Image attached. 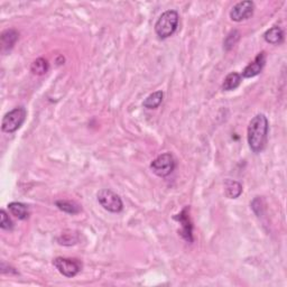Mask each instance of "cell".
<instances>
[{"label":"cell","mask_w":287,"mask_h":287,"mask_svg":"<svg viewBox=\"0 0 287 287\" xmlns=\"http://www.w3.org/2000/svg\"><path fill=\"white\" fill-rule=\"evenodd\" d=\"M268 126L267 117L263 114L255 116L248 126V144L250 149L256 154L263 151L265 148L267 142Z\"/></svg>","instance_id":"obj_1"},{"label":"cell","mask_w":287,"mask_h":287,"mask_svg":"<svg viewBox=\"0 0 287 287\" xmlns=\"http://www.w3.org/2000/svg\"><path fill=\"white\" fill-rule=\"evenodd\" d=\"M180 20V15L176 10H167L159 16L155 24V32L160 40H165L175 33Z\"/></svg>","instance_id":"obj_2"},{"label":"cell","mask_w":287,"mask_h":287,"mask_svg":"<svg viewBox=\"0 0 287 287\" xmlns=\"http://www.w3.org/2000/svg\"><path fill=\"white\" fill-rule=\"evenodd\" d=\"M26 109L24 107H16L15 109L8 112L2 118L1 129L2 132L11 134L18 130L26 119Z\"/></svg>","instance_id":"obj_3"},{"label":"cell","mask_w":287,"mask_h":287,"mask_svg":"<svg viewBox=\"0 0 287 287\" xmlns=\"http://www.w3.org/2000/svg\"><path fill=\"white\" fill-rule=\"evenodd\" d=\"M97 198L104 210L112 213H118L124 209V203L121 201L120 197L115 192H112L111 190H100L97 194Z\"/></svg>","instance_id":"obj_4"},{"label":"cell","mask_w":287,"mask_h":287,"mask_svg":"<svg viewBox=\"0 0 287 287\" xmlns=\"http://www.w3.org/2000/svg\"><path fill=\"white\" fill-rule=\"evenodd\" d=\"M150 168L155 175L166 177L175 169V159L171 153H165L156 157L150 164Z\"/></svg>","instance_id":"obj_5"},{"label":"cell","mask_w":287,"mask_h":287,"mask_svg":"<svg viewBox=\"0 0 287 287\" xmlns=\"http://www.w3.org/2000/svg\"><path fill=\"white\" fill-rule=\"evenodd\" d=\"M53 265L63 276L72 278L81 272L82 264L79 259L58 257L53 260Z\"/></svg>","instance_id":"obj_6"},{"label":"cell","mask_w":287,"mask_h":287,"mask_svg":"<svg viewBox=\"0 0 287 287\" xmlns=\"http://www.w3.org/2000/svg\"><path fill=\"white\" fill-rule=\"evenodd\" d=\"M255 5L253 1L250 0H246V1H240L238 2L236 6H233V8L230 11V18L233 21H242L246 20L248 18H250L254 14Z\"/></svg>","instance_id":"obj_7"},{"label":"cell","mask_w":287,"mask_h":287,"mask_svg":"<svg viewBox=\"0 0 287 287\" xmlns=\"http://www.w3.org/2000/svg\"><path fill=\"white\" fill-rule=\"evenodd\" d=\"M189 211L190 208L186 207L184 208L180 215H177L174 216V219L177 220L178 222L181 223L182 229H181V236L183 237L188 242H192L193 241V234H192V229L193 225L192 222L190 220V215H189Z\"/></svg>","instance_id":"obj_8"},{"label":"cell","mask_w":287,"mask_h":287,"mask_svg":"<svg viewBox=\"0 0 287 287\" xmlns=\"http://www.w3.org/2000/svg\"><path fill=\"white\" fill-rule=\"evenodd\" d=\"M265 63H266V53H265V52H262V53H259L257 56H256V59L253 63L247 65L245 70L242 71L241 76L246 77V79H250V77L258 75L259 73L263 71Z\"/></svg>","instance_id":"obj_9"},{"label":"cell","mask_w":287,"mask_h":287,"mask_svg":"<svg viewBox=\"0 0 287 287\" xmlns=\"http://www.w3.org/2000/svg\"><path fill=\"white\" fill-rule=\"evenodd\" d=\"M19 34L15 29H7L1 34V37H0V45H1V53H7L9 52L14 45L16 44V42L18 41Z\"/></svg>","instance_id":"obj_10"},{"label":"cell","mask_w":287,"mask_h":287,"mask_svg":"<svg viewBox=\"0 0 287 287\" xmlns=\"http://www.w3.org/2000/svg\"><path fill=\"white\" fill-rule=\"evenodd\" d=\"M264 38L269 44L278 45L284 40V32L278 26H274V27L266 30V33L264 34Z\"/></svg>","instance_id":"obj_11"},{"label":"cell","mask_w":287,"mask_h":287,"mask_svg":"<svg viewBox=\"0 0 287 287\" xmlns=\"http://www.w3.org/2000/svg\"><path fill=\"white\" fill-rule=\"evenodd\" d=\"M224 193L229 199H237L242 193V185L237 181L228 178L224 181Z\"/></svg>","instance_id":"obj_12"},{"label":"cell","mask_w":287,"mask_h":287,"mask_svg":"<svg viewBox=\"0 0 287 287\" xmlns=\"http://www.w3.org/2000/svg\"><path fill=\"white\" fill-rule=\"evenodd\" d=\"M8 209H9L11 215L19 220H26L29 215L28 207L24 203L11 202L8 204Z\"/></svg>","instance_id":"obj_13"},{"label":"cell","mask_w":287,"mask_h":287,"mask_svg":"<svg viewBox=\"0 0 287 287\" xmlns=\"http://www.w3.org/2000/svg\"><path fill=\"white\" fill-rule=\"evenodd\" d=\"M242 76L241 74H239L237 72H231L225 76V79L223 81L222 89L224 91H232L236 90L239 85L241 83Z\"/></svg>","instance_id":"obj_14"},{"label":"cell","mask_w":287,"mask_h":287,"mask_svg":"<svg viewBox=\"0 0 287 287\" xmlns=\"http://www.w3.org/2000/svg\"><path fill=\"white\" fill-rule=\"evenodd\" d=\"M163 91H156V92L149 94L148 97L144 100L143 106L147 108V109H156V108H158L159 104L163 102Z\"/></svg>","instance_id":"obj_15"},{"label":"cell","mask_w":287,"mask_h":287,"mask_svg":"<svg viewBox=\"0 0 287 287\" xmlns=\"http://www.w3.org/2000/svg\"><path fill=\"white\" fill-rule=\"evenodd\" d=\"M30 71L35 75H44L49 71V62L43 58L35 60L30 65Z\"/></svg>","instance_id":"obj_16"},{"label":"cell","mask_w":287,"mask_h":287,"mask_svg":"<svg viewBox=\"0 0 287 287\" xmlns=\"http://www.w3.org/2000/svg\"><path fill=\"white\" fill-rule=\"evenodd\" d=\"M56 207H58L61 211H63L65 213H69V215H76V213L80 212V208L77 204L74 202H70V201H56Z\"/></svg>","instance_id":"obj_17"},{"label":"cell","mask_w":287,"mask_h":287,"mask_svg":"<svg viewBox=\"0 0 287 287\" xmlns=\"http://www.w3.org/2000/svg\"><path fill=\"white\" fill-rule=\"evenodd\" d=\"M239 38H240V33H239L238 30H232V32L230 33L227 36V38L224 40V43H223L224 50L225 51L231 50L232 47L237 44Z\"/></svg>","instance_id":"obj_18"},{"label":"cell","mask_w":287,"mask_h":287,"mask_svg":"<svg viewBox=\"0 0 287 287\" xmlns=\"http://www.w3.org/2000/svg\"><path fill=\"white\" fill-rule=\"evenodd\" d=\"M251 209H253V211L257 215V216H262L264 215V209H265V203H264V200L257 197L256 198L253 202H251Z\"/></svg>","instance_id":"obj_19"},{"label":"cell","mask_w":287,"mask_h":287,"mask_svg":"<svg viewBox=\"0 0 287 287\" xmlns=\"http://www.w3.org/2000/svg\"><path fill=\"white\" fill-rule=\"evenodd\" d=\"M0 228L3 230H11L12 222L5 210L0 211Z\"/></svg>","instance_id":"obj_20"}]
</instances>
